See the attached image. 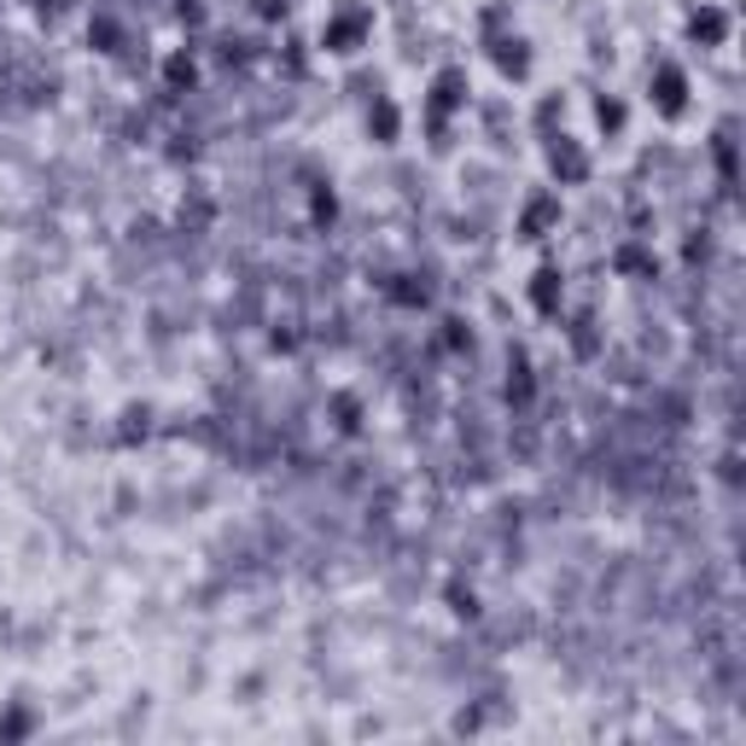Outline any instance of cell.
<instances>
[{"label": "cell", "mask_w": 746, "mask_h": 746, "mask_svg": "<svg viewBox=\"0 0 746 746\" xmlns=\"http://www.w3.org/2000/svg\"><path fill=\"white\" fill-rule=\"evenodd\" d=\"M467 99H472V82L461 65H444V71H431L426 82V122H431V147H449V117L455 111H467Z\"/></svg>", "instance_id": "obj_1"}, {"label": "cell", "mask_w": 746, "mask_h": 746, "mask_svg": "<svg viewBox=\"0 0 746 746\" xmlns=\"http://www.w3.org/2000/svg\"><path fill=\"white\" fill-rule=\"evenodd\" d=\"M373 35V7H339L333 18L321 24V47L333 58H356Z\"/></svg>", "instance_id": "obj_2"}, {"label": "cell", "mask_w": 746, "mask_h": 746, "mask_svg": "<svg viewBox=\"0 0 746 746\" xmlns=\"http://www.w3.org/2000/svg\"><path fill=\"white\" fill-rule=\"evenodd\" d=\"M548 147H543V158H548V175L560 181V186H584L589 181V170H595V158L584 152V140H572L566 129H554V135H543Z\"/></svg>", "instance_id": "obj_3"}, {"label": "cell", "mask_w": 746, "mask_h": 746, "mask_svg": "<svg viewBox=\"0 0 746 746\" xmlns=\"http://www.w3.org/2000/svg\"><path fill=\"white\" fill-rule=\"evenodd\" d=\"M648 99H653V111L676 122L682 111H689V71L676 65V58H659L653 76H648Z\"/></svg>", "instance_id": "obj_4"}, {"label": "cell", "mask_w": 746, "mask_h": 746, "mask_svg": "<svg viewBox=\"0 0 746 746\" xmlns=\"http://www.w3.org/2000/svg\"><path fill=\"white\" fill-rule=\"evenodd\" d=\"M560 193H531L525 204H520V239L525 245H543L548 234H560Z\"/></svg>", "instance_id": "obj_5"}, {"label": "cell", "mask_w": 746, "mask_h": 746, "mask_svg": "<svg viewBox=\"0 0 746 746\" xmlns=\"http://www.w3.org/2000/svg\"><path fill=\"white\" fill-rule=\"evenodd\" d=\"M490 58H495V71H502L508 82H525V76H531V41H525L520 30L495 35V41H490Z\"/></svg>", "instance_id": "obj_6"}, {"label": "cell", "mask_w": 746, "mask_h": 746, "mask_svg": "<svg viewBox=\"0 0 746 746\" xmlns=\"http://www.w3.org/2000/svg\"><path fill=\"white\" fill-rule=\"evenodd\" d=\"M560 303H566V275H560L554 263H543V268L531 275V309L554 321V316H560Z\"/></svg>", "instance_id": "obj_7"}, {"label": "cell", "mask_w": 746, "mask_h": 746, "mask_svg": "<svg viewBox=\"0 0 746 746\" xmlns=\"http://www.w3.org/2000/svg\"><path fill=\"white\" fill-rule=\"evenodd\" d=\"M682 30H689L694 47H723V41H729V12L723 7H694Z\"/></svg>", "instance_id": "obj_8"}, {"label": "cell", "mask_w": 746, "mask_h": 746, "mask_svg": "<svg viewBox=\"0 0 746 746\" xmlns=\"http://www.w3.org/2000/svg\"><path fill=\"white\" fill-rule=\"evenodd\" d=\"M612 268H618L625 280H653V275H659V257H653V245L625 239V245L612 252Z\"/></svg>", "instance_id": "obj_9"}, {"label": "cell", "mask_w": 746, "mask_h": 746, "mask_svg": "<svg viewBox=\"0 0 746 746\" xmlns=\"http://www.w3.org/2000/svg\"><path fill=\"white\" fill-rule=\"evenodd\" d=\"M367 135L380 140V147H397V135H403V111H397V99H391V94H373Z\"/></svg>", "instance_id": "obj_10"}, {"label": "cell", "mask_w": 746, "mask_h": 746, "mask_svg": "<svg viewBox=\"0 0 746 746\" xmlns=\"http://www.w3.org/2000/svg\"><path fill=\"white\" fill-rule=\"evenodd\" d=\"M193 82H199V58L186 53V47H175L170 58H163V88H170V94H186Z\"/></svg>", "instance_id": "obj_11"}, {"label": "cell", "mask_w": 746, "mask_h": 746, "mask_svg": "<svg viewBox=\"0 0 746 746\" xmlns=\"http://www.w3.org/2000/svg\"><path fill=\"white\" fill-rule=\"evenodd\" d=\"M595 122H600V135H607V140H618V135H625V122H630L625 99H618V94H600V99H595Z\"/></svg>", "instance_id": "obj_12"}, {"label": "cell", "mask_w": 746, "mask_h": 746, "mask_svg": "<svg viewBox=\"0 0 746 746\" xmlns=\"http://www.w3.org/2000/svg\"><path fill=\"white\" fill-rule=\"evenodd\" d=\"M712 158H717L723 181H735V129H729V122L717 129V140H712Z\"/></svg>", "instance_id": "obj_13"}, {"label": "cell", "mask_w": 746, "mask_h": 746, "mask_svg": "<svg viewBox=\"0 0 746 746\" xmlns=\"http://www.w3.org/2000/svg\"><path fill=\"white\" fill-rule=\"evenodd\" d=\"M508 24H513V7L502 0V7H484V18H479V35H484V47L495 35H508Z\"/></svg>", "instance_id": "obj_14"}, {"label": "cell", "mask_w": 746, "mask_h": 746, "mask_svg": "<svg viewBox=\"0 0 746 746\" xmlns=\"http://www.w3.org/2000/svg\"><path fill=\"white\" fill-rule=\"evenodd\" d=\"M554 122H566V94H548L543 106H536V129L554 135Z\"/></svg>", "instance_id": "obj_15"}, {"label": "cell", "mask_w": 746, "mask_h": 746, "mask_svg": "<svg viewBox=\"0 0 746 746\" xmlns=\"http://www.w3.org/2000/svg\"><path fill=\"white\" fill-rule=\"evenodd\" d=\"M513 380H508V403H531V367H525V356H513Z\"/></svg>", "instance_id": "obj_16"}, {"label": "cell", "mask_w": 746, "mask_h": 746, "mask_svg": "<svg viewBox=\"0 0 746 746\" xmlns=\"http://www.w3.org/2000/svg\"><path fill=\"white\" fill-rule=\"evenodd\" d=\"M572 350H577V356H595V316L572 321Z\"/></svg>", "instance_id": "obj_17"}, {"label": "cell", "mask_w": 746, "mask_h": 746, "mask_svg": "<svg viewBox=\"0 0 746 746\" xmlns=\"http://www.w3.org/2000/svg\"><path fill=\"white\" fill-rule=\"evenodd\" d=\"M88 35L99 41V53H117V41H122V30L111 24V18H94V24H88Z\"/></svg>", "instance_id": "obj_18"}, {"label": "cell", "mask_w": 746, "mask_h": 746, "mask_svg": "<svg viewBox=\"0 0 746 746\" xmlns=\"http://www.w3.org/2000/svg\"><path fill=\"white\" fill-rule=\"evenodd\" d=\"M309 211H316V222H333V216H339V199H333V186H316V199H309Z\"/></svg>", "instance_id": "obj_19"}, {"label": "cell", "mask_w": 746, "mask_h": 746, "mask_svg": "<svg viewBox=\"0 0 746 746\" xmlns=\"http://www.w3.org/2000/svg\"><path fill=\"white\" fill-rule=\"evenodd\" d=\"M449 600H455V612H467V618H472V612H479V595H472V589H461V584H455V589H449Z\"/></svg>", "instance_id": "obj_20"}, {"label": "cell", "mask_w": 746, "mask_h": 746, "mask_svg": "<svg viewBox=\"0 0 746 746\" xmlns=\"http://www.w3.org/2000/svg\"><path fill=\"white\" fill-rule=\"evenodd\" d=\"M339 431H356V403L339 397Z\"/></svg>", "instance_id": "obj_21"}]
</instances>
